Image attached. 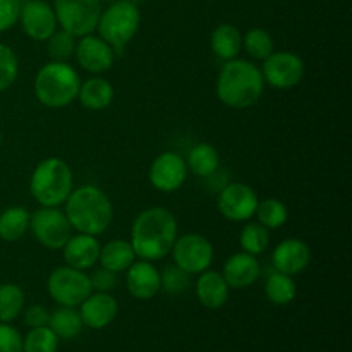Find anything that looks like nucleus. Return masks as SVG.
<instances>
[{
  "instance_id": "dca6fc26",
  "label": "nucleus",
  "mask_w": 352,
  "mask_h": 352,
  "mask_svg": "<svg viewBox=\"0 0 352 352\" xmlns=\"http://www.w3.org/2000/svg\"><path fill=\"white\" fill-rule=\"evenodd\" d=\"M309 263H311V250L305 241L296 237L278 243L272 253V265L275 270L291 277L305 272Z\"/></svg>"
},
{
  "instance_id": "2eb2a0df",
  "label": "nucleus",
  "mask_w": 352,
  "mask_h": 352,
  "mask_svg": "<svg viewBox=\"0 0 352 352\" xmlns=\"http://www.w3.org/2000/svg\"><path fill=\"white\" fill-rule=\"evenodd\" d=\"M74 55L78 58V64L86 72L95 76L110 71L113 65V60H116V52H113V48L105 40H102L100 36H95L93 33L79 38V41L76 43Z\"/></svg>"
},
{
  "instance_id": "20e7f679",
  "label": "nucleus",
  "mask_w": 352,
  "mask_h": 352,
  "mask_svg": "<svg viewBox=\"0 0 352 352\" xmlns=\"http://www.w3.org/2000/svg\"><path fill=\"white\" fill-rule=\"evenodd\" d=\"M81 78L67 62L50 60L34 78V95L48 109H64L78 98Z\"/></svg>"
},
{
  "instance_id": "aec40b11",
  "label": "nucleus",
  "mask_w": 352,
  "mask_h": 352,
  "mask_svg": "<svg viewBox=\"0 0 352 352\" xmlns=\"http://www.w3.org/2000/svg\"><path fill=\"white\" fill-rule=\"evenodd\" d=\"M100 248L102 246H100L96 236H89V234L81 232H78L76 236H71L67 243H65V246L62 248L65 265L82 272L91 270L98 263Z\"/></svg>"
},
{
  "instance_id": "a19ab883",
  "label": "nucleus",
  "mask_w": 352,
  "mask_h": 352,
  "mask_svg": "<svg viewBox=\"0 0 352 352\" xmlns=\"http://www.w3.org/2000/svg\"><path fill=\"white\" fill-rule=\"evenodd\" d=\"M0 143H2V133H0Z\"/></svg>"
},
{
  "instance_id": "7c9ffc66",
  "label": "nucleus",
  "mask_w": 352,
  "mask_h": 352,
  "mask_svg": "<svg viewBox=\"0 0 352 352\" xmlns=\"http://www.w3.org/2000/svg\"><path fill=\"white\" fill-rule=\"evenodd\" d=\"M254 215L258 217V223L267 227L268 230L278 229V227L284 226L289 219L287 206L277 198H267L263 199V201H258Z\"/></svg>"
},
{
  "instance_id": "c756f323",
  "label": "nucleus",
  "mask_w": 352,
  "mask_h": 352,
  "mask_svg": "<svg viewBox=\"0 0 352 352\" xmlns=\"http://www.w3.org/2000/svg\"><path fill=\"white\" fill-rule=\"evenodd\" d=\"M239 244L244 253L253 254V256L263 254L270 244V230L258 222L248 223L241 230Z\"/></svg>"
},
{
  "instance_id": "a878e982",
  "label": "nucleus",
  "mask_w": 352,
  "mask_h": 352,
  "mask_svg": "<svg viewBox=\"0 0 352 352\" xmlns=\"http://www.w3.org/2000/svg\"><path fill=\"white\" fill-rule=\"evenodd\" d=\"M219 151L210 143L196 144L195 148H191V151L188 155V160H186L188 170H191L198 177H208V175L215 174L217 168H219Z\"/></svg>"
},
{
  "instance_id": "e433bc0d",
  "label": "nucleus",
  "mask_w": 352,
  "mask_h": 352,
  "mask_svg": "<svg viewBox=\"0 0 352 352\" xmlns=\"http://www.w3.org/2000/svg\"><path fill=\"white\" fill-rule=\"evenodd\" d=\"M23 0H0V33L10 30L19 21Z\"/></svg>"
},
{
  "instance_id": "7ed1b4c3",
  "label": "nucleus",
  "mask_w": 352,
  "mask_h": 352,
  "mask_svg": "<svg viewBox=\"0 0 352 352\" xmlns=\"http://www.w3.org/2000/svg\"><path fill=\"white\" fill-rule=\"evenodd\" d=\"M64 205V213L72 230L89 234V236H100L112 223V201L96 186L86 184L78 189H72Z\"/></svg>"
},
{
  "instance_id": "58836bf2",
  "label": "nucleus",
  "mask_w": 352,
  "mask_h": 352,
  "mask_svg": "<svg viewBox=\"0 0 352 352\" xmlns=\"http://www.w3.org/2000/svg\"><path fill=\"white\" fill-rule=\"evenodd\" d=\"M117 277L116 272H110L107 268H96L93 270V274L89 275V282H91V289L96 292H110L112 289H116Z\"/></svg>"
},
{
  "instance_id": "39448f33",
  "label": "nucleus",
  "mask_w": 352,
  "mask_h": 352,
  "mask_svg": "<svg viewBox=\"0 0 352 352\" xmlns=\"http://www.w3.org/2000/svg\"><path fill=\"white\" fill-rule=\"evenodd\" d=\"M74 189V175L67 162L58 157L41 160L30 179L31 196L41 206H60Z\"/></svg>"
},
{
  "instance_id": "2f4dec72",
  "label": "nucleus",
  "mask_w": 352,
  "mask_h": 352,
  "mask_svg": "<svg viewBox=\"0 0 352 352\" xmlns=\"http://www.w3.org/2000/svg\"><path fill=\"white\" fill-rule=\"evenodd\" d=\"M243 48L254 60H265L274 52V38L263 28H251L243 36Z\"/></svg>"
},
{
  "instance_id": "b1692460",
  "label": "nucleus",
  "mask_w": 352,
  "mask_h": 352,
  "mask_svg": "<svg viewBox=\"0 0 352 352\" xmlns=\"http://www.w3.org/2000/svg\"><path fill=\"white\" fill-rule=\"evenodd\" d=\"M134 261H136V254L129 241L112 239L105 246L100 248L98 263L107 270L120 274V272H126Z\"/></svg>"
},
{
  "instance_id": "ddd939ff",
  "label": "nucleus",
  "mask_w": 352,
  "mask_h": 352,
  "mask_svg": "<svg viewBox=\"0 0 352 352\" xmlns=\"http://www.w3.org/2000/svg\"><path fill=\"white\" fill-rule=\"evenodd\" d=\"M188 177L186 160L175 151H164L158 155L150 167V182L162 192H174L182 188Z\"/></svg>"
},
{
  "instance_id": "f8f14e48",
  "label": "nucleus",
  "mask_w": 352,
  "mask_h": 352,
  "mask_svg": "<svg viewBox=\"0 0 352 352\" xmlns=\"http://www.w3.org/2000/svg\"><path fill=\"white\" fill-rule=\"evenodd\" d=\"M258 201V195L251 186L232 182L220 191L219 210L230 222H248L254 217Z\"/></svg>"
},
{
  "instance_id": "423d86ee",
  "label": "nucleus",
  "mask_w": 352,
  "mask_h": 352,
  "mask_svg": "<svg viewBox=\"0 0 352 352\" xmlns=\"http://www.w3.org/2000/svg\"><path fill=\"white\" fill-rule=\"evenodd\" d=\"M140 24L141 12L136 3L129 0H119L102 10L96 30L98 36L105 40L116 54H119L138 33Z\"/></svg>"
},
{
  "instance_id": "1a4fd4ad",
  "label": "nucleus",
  "mask_w": 352,
  "mask_h": 352,
  "mask_svg": "<svg viewBox=\"0 0 352 352\" xmlns=\"http://www.w3.org/2000/svg\"><path fill=\"white\" fill-rule=\"evenodd\" d=\"M30 229L41 246L54 251L62 250L72 236L71 223L58 206H41L31 213Z\"/></svg>"
},
{
  "instance_id": "72a5a7b5",
  "label": "nucleus",
  "mask_w": 352,
  "mask_h": 352,
  "mask_svg": "<svg viewBox=\"0 0 352 352\" xmlns=\"http://www.w3.org/2000/svg\"><path fill=\"white\" fill-rule=\"evenodd\" d=\"M76 43H78L76 36H72L71 33L64 30L55 31L47 40L48 57L54 62H67L74 55Z\"/></svg>"
},
{
  "instance_id": "412c9836",
  "label": "nucleus",
  "mask_w": 352,
  "mask_h": 352,
  "mask_svg": "<svg viewBox=\"0 0 352 352\" xmlns=\"http://www.w3.org/2000/svg\"><path fill=\"white\" fill-rule=\"evenodd\" d=\"M195 289L198 301L208 309L222 308L229 299V285L223 280L222 274L210 268L199 274Z\"/></svg>"
},
{
  "instance_id": "6e6552de",
  "label": "nucleus",
  "mask_w": 352,
  "mask_h": 352,
  "mask_svg": "<svg viewBox=\"0 0 352 352\" xmlns=\"http://www.w3.org/2000/svg\"><path fill=\"white\" fill-rule=\"evenodd\" d=\"M50 298L60 306L76 308L93 292L89 275L72 267H57L47 280Z\"/></svg>"
},
{
  "instance_id": "4468645a",
  "label": "nucleus",
  "mask_w": 352,
  "mask_h": 352,
  "mask_svg": "<svg viewBox=\"0 0 352 352\" xmlns=\"http://www.w3.org/2000/svg\"><path fill=\"white\" fill-rule=\"evenodd\" d=\"M19 23L24 33L34 41H47L58 26L54 7L45 0H26L21 7Z\"/></svg>"
},
{
  "instance_id": "4c0bfd02",
  "label": "nucleus",
  "mask_w": 352,
  "mask_h": 352,
  "mask_svg": "<svg viewBox=\"0 0 352 352\" xmlns=\"http://www.w3.org/2000/svg\"><path fill=\"white\" fill-rule=\"evenodd\" d=\"M0 352H23L21 333L9 323H0Z\"/></svg>"
},
{
  "instance_id": "c85d7f7f",
  "label": "nucleus",
  "mask_w": 352,
  "mask_h": 352,
  "mask_svg": "<svg viewBox=\"0 0 352 352\" xmlns=\"http://www.w3.org/2000/svg\"><path fill=\"white\" fill-rule=\"evenodd\" d=\"M24 292L17 284L0 285V323H10L23 313Z\"/></svg>"
},
{
  "instance_id": "f704fd0d",
  "label": "nucleus",
  "mask_w": 352,
  "mask_h": 352,
  "mask_svg": "<svg viewBox=\"0 0 352 352\" xmlns=\"http://www.w3.org/2000/svg\"><path fill=\"white\" fill-rule=\"evenodd\" d=\"M160 285L168 294H182L191 287V275L172 263L160 274Z\"/></svg>"
},
{
  "instance_id": "473e14b6",
  "label": "nucleus",
  "mask_w": 352,
  "mask_h": 352,
  "mask_svg": "<svg viewBox=\"0 0 352 352\" xmlns=\"http://www.w3.org/2000/svg\"><path fill=\"white\" fill-rule=\"evenodd\" d=\"M58 337L50 327H36L24 337L23 352H57Z\"/></svg>"
},
{
  "instance_id": "5701e85b",
  "label": "nucleus",
  "mask_w": 352,
  "mask_h": 352,
  "mask_svg": "<svg viewBox=\"0 0 352 352\" xmlns=\"http://www.w3.org/2000/svg\"><path fill=\"white\" fill-rule=\"evenodd\" d=\"M78 98L88 110H105L113 100V86L102 76H93L79 86Z\"/></svg>"
},
{
  "instance_id": "9d476101",
  "label": "nucleus",
  "mask_w": 352,
  "mask_h": 352,
  "mask_svg": "<svg viewBox=\"0 0 352 352\" xmlns=\"http://www.w3.org/2000/svg\"><path fill=\"white\" fill-rule=\"evenodd\" d=\"M170 253L174 256V265L189 275H199L212 267L213 246L201 234H186L177 237Z\"/></svg>"
},
{
  "instance_id": "9b49d317",
  "label": "nucleus",
  "mask_w": 352,
  "mask_h": 352,
  "mask_svg": "<svg viewBox=\"0 0 352 352\" xmlns=\"http://www.w3.org/2000/svg\"><path fill=\"white\" fill-rule=\"evenodd\" d=\"M265 82L277 89H291L305 78V62L298 54L282 50L272 52L261 69Z\"/></svg>"
},
{
  "instance_id": "4be33fe9",
  "label": "nucleus",
  "mask_w": 352,
  "mask_h": 352,
  "mask_svg": "<svg viewBox=\"0 0 352 352\" xmlns=\"http://www.w3.org/2000/svg\"><path fill=\"white\" fill-rule=\"evenodd\" d=\"M212 52L222 60H232L243 50V34L234 24L222 23L212 31L210 36Z\"/></svg>"
},
{
  "instance_id": "393cba45",
  "label": "nucleus",
  "mask_w": 352,
  "mask_h": 352,
  "mask_svg": "<svg viewBox=\"0 0 352 352\" xmlns=\"http://www.w3.org/2000/svg\"><path fill=\"white\" fill-rule=\"evenodd\" d=\"M31 213L23 206H10L0 213V239L6 243H16L23 239L30 229Z\"/></svg>"
},
{
  "instance_id": "f257e3e1",
  "label": "nucleus",
  "mask_w": 352,
  "mask_h": 352,
  "mask_svg": "<svg viewBox=\"0 0 352 352\" xmlns=\"http://www.w3.org/2000/svg\"><path fill=\"white\" fill-rule=\"evenodd\" d=\"M175 239L177 220L174 213L162 206H151L134 219L129 243L136 258L155 263L170 254Z\"/></svg>"
},
{
  "instance_id": "bb28decb",
  "label": "nucleus",
  "mask_w": 352,
  "mask_h": 352,
  "mask_svg": "<svg viewBox=\"0 0 352 352\" xmlns=\"http://www.w3.org/2000/svg\"><path fill=\"white\" fill-rule=\"evenodd\" d=\"M296 294H298V285L291 275L280 274L277 270L268 275L267 282H265V296L268 301L278 306H285L294 301Z\"/></svg>"
},
{
  "instance_id": "a211bd4d",
  "label": "nucleus",
  "mask_w": 352,
  "mask_h": 352,
  "mask_svg": "<svg viewBox=\"0 0 352 352\" xmlns=\"http://www.w3.org/2000/svg\"><path fill=\"white\" fill-rule=\"evenodd\" d=\"M79 306H81L79 316L82 320V325L89 327L93 330L109 327L116 320L117 311H119L117 299L112 294H109V292L89 294Z\"/></svg>"
},
{
  "instance_id": "ea45409f",
  "label": "nucleus",
  "mask_w": 352,
  "mask_h": 352,
  "mask_svg": "<svg viewBox=\"0 0 352 352\" xmlns=\"http://www.w3.org/2000/svg\"><path fill=\"white\" fill-rule=\"evenodd\" d=\"M24 322H26V325L31 327V329H36V327H48V322H50V311H48L45 306L34 305L26 309V313H24Z\"/></svg>"
},
{
  "instance_id": "c9c22d12",
  "label": "nucleus",
  "mask_w": 352,
  "mask_h": 352,
  "mask_svg": "<svg viewBox=\"0 0 352 352\" xmlns=\"http://www.w3.org/2000/svg\"><path fill=\"white\" fill-rule=\"evenodd\" d=\"M19 74V60L10 47L0 43V91H6L16 82Z\"/></svg>"
},
{
  "instance_id": "6ab92c4d",
  "label": "nucleus",
  "mask_w": 352,
  "mask_h": 352,
  "mask_svg": "<svg viewBox=\"0 0 352 352\" xmlns=\"http://www.w3.org/2000/svg\"><path fill=\"white\" fill-rule=\"evenodd\" d=\"M220 274H222L229 289H246L251 287L260 278L261 265L256 256L241 251V253L232 254L223 263Z\"/></svg>"
},
{
  "instance_id": "f03ea898",
  "label": "nucleus",
  "mask_w": 352,
  "mask_h": 352,
  "mask_svg": "<svg viewBox=\"0 0 352 352\" xmlns=\"http://www.w3.org/2000/svg\"><path fill=\"white\" fill-rule=\"evenodd\" d=\"M217 96L229 109L244 110L261 98L265 79L261 69L244 58H232L223 64L217 79Z\"/></svg>"
},
{
  "instance_id": "cd10ccee",
  "label": "nucleus",
  "mask_w": 352,
  "mask_h": 352,
  "mask_svg": "<svg viewBox=\"0 0 352 352\" xmlns=\"http://www.w3.org/2000/svg\"><path fill=\"white\" fill-rule=\"evenodd\" d=\"M48 327H50L52 332H54L58 339L69 340L74 339V337H78L79 333H81L82 320L74 308L62 306L60 309L52 313Z\"/></svg>"
},
{
  "instance_id": "f3484780",
  "label": "nucleus",
  "mask_w": 352,
  "mask_h": 352,
  "mask_svg": "<svg viewBox=\"0 0 352 352\" xmlns=\"http://www.w3.org/2000/svg\"><path fill=\"white\" fill-rule=\"evenodd\" d=\"M127 291L140 301L153 299L160 292V272L151 261H134L126 270Z\"/></svg>"
},
{
  "instance_id": "0eeeda50",
  "label": "nucleus",
  "mask_w": 352,
  "mask_h": 352,
  "mask_svg": "<svg viewBox=\"0 0 352 352\" xmlns=\"http://www.w3.org/2000/svg\"><path fill=\"white\" fill-rule=\"evenodd\" d=\"M57 24L72 36L81 38L96 30L102 0H54Z\"/></svg>"
}]
</instances>
